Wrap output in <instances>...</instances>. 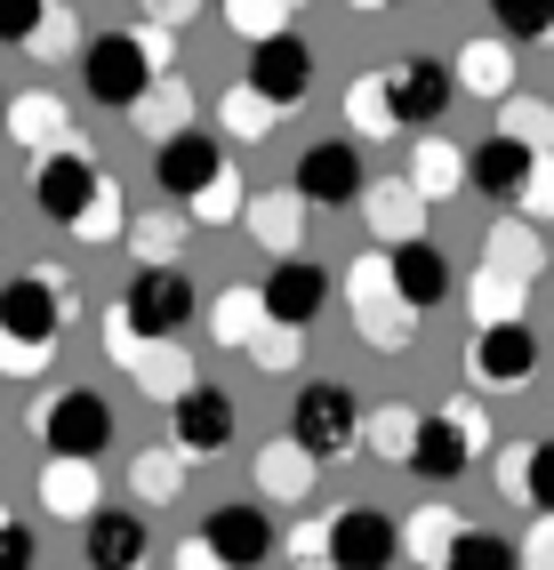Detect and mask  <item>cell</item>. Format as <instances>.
<instances>
[{
    "instance_id": "6da1fadb",
    "label": "cell",
    "mask_w": 554,
    "mask_h": 570,
    "mask_svg": "<svg viewBox=\"0 0 554 570\" xmlns=\"http://www.w3.org/2000/svg\"><path fill=\"white\" fill-rule=\"evenodd\" d=\"M169 57H177L169 24H113V32H97V41H81V89L97 105H113V112H137L169 81Z\"/></svg>"
},
{
    "instance_id": "7a4b0ae2",
    "label": "cell",
    "mask_w": 554,
    "mask_h": 570,
    "mask_svg": "<svg viewBox=\"0 0 554 570\" xmlns=\"http://www.w3.org/2000/svg\"><path fill=\"white\" fill-rule=\"evenodd\" d=\"M24 426H32V442H41V459L97 466L105 450H113V402H105L97 386H57V394H32Z\"/></svg>"
},
{
    "instance_id": "3957f363",
    "label": "cell",
    "mask_w": 554,
    "mask_h": 570,
    "mask_svg": "<svg viewBox=\"0 0 554 570\" xmlns=\"http://www.w3.org/2000/svg\"><path fill=\"white\" fill-rule=\"evenodd\" d=\"M338 289H346V322H354V337L369 354H410L418 346V314L402 306V289L386 274V249H362L338 274Z\"/></svg>"
},
{
    "instance_id": "277c9868",
    "label": "cell",
    "mask_w": 554,
    "mask_h": 570,
    "mask_svg": "<svg viewBox=\"0 0 554 570\" xmlns=\"http://www.w3.org/2000/svg\"><path fill=\"white\" fill-rule=\"evenodd\" d=\"M81 314V297H72V274L49 257L17 265L9 282H0V337H24V346H57L65 322Z\"/></svg>"
},
{
    "instance_id": "5b68a950",
    "label": "cell",
    "mask_w": 554,
    "mask_h": 570,
    "mask_svg": "<svg viewBox=\"0 0 554 570\" xmlns=\"http://www.w3.org/2000/svg\"><path fill=\"white\" fill-rule=\"evenodd\" d=\"M362 417H369V402L346 377H314V386H298V402H289V442H298L314 466H338V459L362 450Z\"/></svg>"
},
{
    "instance_id": "8992f818",
    "label": "cell",
    "mask_w": 554,
    "mask_h": 570,
    "mask_svg": "<svg viewBox=\"0 0 554 570\" xmlns=\"http://www.w3.org/2000/svg\"><path fill=\"white\" fill-rule=\"evenodd\" d=\"M483 450H491V410L474 402V394H458V402H442V410L418 417L410 474H418V482H458L474 459H483Z\"/></svg>"
},
{
    "instance_id": "52a82bcc",
    "label": "cell",
    "mask_w": 554,
    "mask_h": 570,
    "mask_svg": "<svg viewBox=\"0 0 554 570\" xmlns=\"http://www.w3.org/2000/svg\"><path fill=\"white\" fill-rule=\"evenodd\" d=\"M97 337H105V362H113V370L129 377V386H137L145 402H169V410H177L185 394L201 386V377H194V354H185V346H145V337H137L113 306H105Z\"/></svg>"
},
{
    "instance_id": "ba28073f",
    "label": "cell",
    "mask_w": 554,
    "mask_h": 570,
    "mask_svg": "<svg viewBox=\"0 0 554 570\" xmlns=\"http://www.w3.org/2000/svg\"><path fill=\"white\" fill-rule=\"evenodd\" d=\"M113 314L145 337V346H177L185 330H194L201 314V297H194V274L185 265H161V274H137L121 297H113Z\"/></svg>"
},
{
    "instance_id": "9c48e42d",
    "label": "cell",
    "mask_w": 554,
    "mask_h": 570,
    "mask_svg": "<svg viewBox=\"0 0 554 570\" xmlns=\"http://www.w3.org/2000/svg\"><path fill=\"white\" fill-rule=\"evenodd\" d=\"M289 194L306 209H354L369 194V169H362V145L354 137H314L298 154V177H289Z\"/></svg>"
},
{
    "instance_id": "30bf717a",
    "label": "cell",
    "mask_w": 554,
    "mask_h": 570,
    "mask_svg": "<svg viewBox=\"0 0 554 570\" xmlns=\"http://www.w3.org/2000/svg\"><path fill=\"white\" fill-rule=\"evenodd\" d=\"M329 530V570H394L402 562V514L386 507H338Z\"/></svg>"
},
{
    "instance_id": "8fae6325",
    "label": "cell",
    "mask_w": 554,
    "mask_h": 570,
    "mask_svg": "<svg viewBox=\"0 0 554 570\" xmlns=\"http://www.w3.org/2000/svg\"><path fill=\"white\" fill-rule=\"evenodd\" d=\"M226 177H234V161H226V145H217L209 129H185V137H169L161 154H154V185H161L177 209H194V202L217 194Z\"/></svg>"
},
{
    "instance_id": "7c38bea8",
    "label": "cell",
    "mask_w": 554,
    "mask_h": 570,
    "mask_svg": "<svg viewBox=\"0 0 554 570\" xmlns=\"http://www.w3.org/2000/svg\"><path fill=\"white\" fill-rule=\"evenodd\" d=\"M466 377H474V386H491V394H523L531 377H538V330H531V322L474 330V346H466Z\"/></svg>"
},
{
    "instance_id": "4fadbf2b",
    "label": "cell",
    "mask_w": 554,
    "mask_h": 570,
    "mask_svg": "<svg viewBox=\"0 0 554 570\" xmlns=\"http://www.w3.org/2000/svg\"><path fill=\"white\" fill-rule=\"evenodd\" d=\"M201 539H209V554L226 562V570H257V562H274V554H281L274 514H266V507H249V499L209 507V514H201Z\"/></svg>"
},
{
    "instance_id": "5bb4252c",
    "label": "cell",
    "mask_w": 554,
    "mask_h": 570,
    "mask_svg": "<svg viewBox=\"0 0 554 570\" xmlns=\"http://www.w3.org/2000/svg\"><path fill=\"white\" fill-rule=\"evenodd\" d=\"M97 194H105V169L89 161V145H72V154L32 161V209H41V217H57V225H81Z\"/></svg>"
},
{
    "instance_id": "9a60e30c",
    "label": "cell",
    "mask_w": 554,
    "mask_h": 570,
    "mask_svg": "<svg viewBox=\"0 0 554 570\" xmlns=\"http://www.w3.org/2000/svg\"><path fill=\"white\" fill-rule=\"evenodd\" d=\"M451 97H458V81H451V65H442V57H402V65H386L394 129H434Z\"/></svg>"
},
{
    "instance_id": "2e32d148",
    "label": "cell",
    "mask_w": 554,
    "mask_h": 570,
    "mask_svg": "<svg viewBox=\"0 0 554 570\" xmlns=\"http://www.w3.org/2000/svg\"><path fill=\"white\" fill-rule=\"evenodd\" d=\"M257 297H266V322L274 330H314L321 306L338 297V282H329L314 257H289V265H274V274L257 282Z\"/></svg>"
},
{
    "instance_id": "e0dca14e",
    "label": "cell",
    "mask_w": 554,
    "mask_h": 570,
    "mask_svg": "<svg viewBox=\"0 0 554 570\" xmlns=\"http://www.w3.org/2000/svg\"><path fill=\"white\" fill-rule=\"evenodd\" d=\"M234 434H241V410H234L226 386H194L169 410V442L185 459H217V450H234Z\"/></svg>"
},
{
    "instance_id": "ac0fdd59",
    "label": "cell",
    "mask_w": 554,
    "mask_h": 570,
    "mask_svg": "<svg viewBox=\"0 0 554 570\" xmlns=\"http://www.w3.org/2000/svg\"><path fill=\"white\" fill-rule=\"evenodd\" d=\"M241 81L266 97L274 112H289V105H306V97H314V49L298 41V32H281V41L249 49V72H241Z\"/></svg>"
},
{
    "instance_id": "d6986e66",
    "label": "cell",
    "mask_w": 554,
    "mask_h": 570,
    "mask_svg": "<svg viewBox=\"0 0 554 570\" xmlns=\"http://www.w3.org/2000/svg\"><path fill=\"white\" fill-rule=\"evenodd\" d=\"M241 225H249V242L266 249L274 265H289V257H306V234H314V209H306L298 194H289V185H274V194H249Z\"/></svg>"
},
{
    "instance_id": "ffe728a7",
    "label": "cell",
    "mask_w": 554,
    "mask_h": 570,
    "mask_svg": "<svg viewBox=\"0 0 554 570\" xmlns=\"http://www.w3.org/2000/svg\"><path fill=\"white\" fill-rule=\"evenodd\" d=\"M362 225H369V242H378V249H410V242H426V202H418V185H410V177H369Z\"/></svg>"
},
{
    "instance_id": "44dd1931",
    "label": "cell",
    "mask_w": 554,
    "mask_h": 570,
    "mask_svg": "<svg viewBox=\"0 0 554 570\" xmlns=\"http://www.w3.org/2000/svg\"><path fill=\"white\" fill-rule=\"evenodd\" d=\"M531 169H538V154H523V145H506L498 129L466 154V185L483 202H498V209H523V194H531Z\"/></svg>"
},
{
    "instance_id": "7402d4cb",
    "label": "cell",
    "mask_w": 554,
    "mask_h": 570,
    "mask_svg": "<svg viewBox=\"0 0 554 570\" xmlns=\"http://www.w3.org/2000/svg\"><path fill=\"white\" fill-rule=\"evenodd\" d=\"M9 137L24 145L32 161H49V154H72V112H65V97L57 89H24V97H9Z\"/></svg>"
},
{
    "instance_id": "603a6c76",
    "label": "cell",
    "mask_w": 554,
    "mask_h": 570,
    "mask_svg": "<svg viewBox=\"0 0 554 570\" xmlns=\"http://www.w3.org/2000/svg\"><path fill=\"white\" fill-rule=\"evenodd\" d=\"M386 274H394V289H402V306H410V314H434V306H451V289H458L451 257H442L434 242L386 249Z\"/></svg>"
},
{
    "instance_id": "cb8c5ba5",
    "label": "cell",
    "mask_w": 554,
    "mask_h": 570,
    "mask_svg": "<svg viewBox=\"0 0 554 570\" xmlns=\"http://www.w3.org/2000/svg\"><path fill=\"white\" fill-rule=\"evenodd\" d=\"M41 507L57 514V522H97L105 514V474L97 466H81V459H41Z\"/></svg>"
},
{
    "instance_id": "d4e9b609",
    "label": "cell",
    "mask_w": 554,
    "mask_h": 570,
    "mask_svg": "<svg viewBox=\"0 0 554 570\" xmlns=\"http://www.w3.org/2000/svg\"><path fill=\"white\" fill-rule=\"evenodd\" d=\"M89 530V570H145L154 562V530H145V514H121V507H105L97 522H81Z\"/></svg>"
},
{
    "instance_id": "484cf974",
    "label": "cell",
    "mask_w": 554,
    "mask_h": 570,
    "mask_svg": "<svg viewBox=\"0 0 554 570\" xmlns=\"http://www.w3.org/2000/svg\"><path fill=\"white\" fill-rule=\"evenodd\" d=\"M451 81H458V97L506 105V97H514V49L498 41V32H483V41H466V49L451 57Z\"/></svg>"
},
{
    "instance_id": "4316f807",
    "label": "cell",
    "mask_w": 554,
    "mask_h": 570,
    "mask_svg": "<svg viewBox=\"0 0 554 570\" xmlns=\"http://www.w3.org/2000/svg\"><path fill=\"white\" fill-rule=\"evenodd\" d=\"M466 539V514L451 499H434L418 514H402V562H418V570H451V547Z\"/></svg>"
},
{
    "instance_id": "83f0119b",
    "label": "cell",
    "mask_w": 554,
    "mask_h": 570,
    "mask_svg": "<svg viewBox=\"0 0 554 570\" xmlns=\"http://www.w3.org/2000/svg\"><path fill=\"white\" fill-rule=\"evenodd\" d=\"M483 265L531 289V274L546 265V242H538V225H531V217H498L491 234H483Z\"/></svg>"
},
{
    "instance_id": "f1b7e54d",
    "label": "cell",
    "mask_w": 554,
    "mask_h": 570,
    "mask_svg": "<svg viewBox=\"0 0 554 570\" xmlns=\"http://www.w3.org/2000/svg\"><path fill=\"white\" fill-rule=\"evenodd\" d=\"M410 185H418L426 209L451 202L458 185H466V145H451V137H418V145H410Z\"/></svg>"
},
{
    "instance_id": "f546056e",
    "label": "cell",
    "mask_w": 554,
    "mask_h": 570,
    "mask_svg": "<svg viewBox=\"0 0 554 570\" xmlns=\"http://www.w3.org/2000/svg\"><path fill=\"white\" fill-rule=\"evenodd\" d=\"M185 450L177 442H154V450H137L129 459V490H137V507H169V499H185Z\"/></svg>"
},
{
    "instance_id": "4dcf8cb0",
    "label": "cell",
    "mask_w": 554,
    "mask_h": 570,
    "mask_svg": "<svg viewBox=\"0 0 554 570\" xmlns=\"http://www.w3.org/2000/svg\"><path fill=\"white\" fill-rule=\"evenodd\" d=\"M314 482H321V466L289 434L257 450V490H266V499H314Z\"/></svg>"
},
{
    "instance_id": "1f68e13d",
    "label": "cell",
    "mask_w": 554,
    "mask_h": 570,
    "mask_svg": "<svg viewBox=\"0 0 554 570\" xmlns=\"http://www.w3.org/2000/svg\"><path fill=\"white\" fill-rule=\"evenodd\" d=\"M129 257L137 274H161V265H185V217L177 209H154V217H129Z\"/></svg>"
},
{
    "instance_id": "d6a6232c",
    "label": "cell",
    "mask_w": 554,
    "mask_h": 570,
    "mask_svg": "<svg viewBox=\"0 0 554 570\" xmlns=\"http://www.w3.org/2000/svg\"><path fill=\"white\" fill-rule=\"evenodd\" d=\"M418 402H378V410H369L362 417V450H369V459H402V466H410V450H418Z\"/></svg>"
},
{
    "instance_id": "836d02e7",
    "label": "cell",
    "mask_w": 554,
    "mask_h": 570,
    "mask_svg": "<svg viewBox=\"0 0 554 570\" xmlns=\"http://www.w3.org/2000/svg\"><path fill=\"white\" fill-rule=\"evenodd\" d=\"M209 330H217V346H234V354H249V346H257V330H266V297H257L249 282H234V289H217V306H209Z\"/></svg>"
},
{
    "instance_id": "e575fe53",
    "label": "cell",
    "mask_w": 554,
    "mask_h": 570,
    "mask_svg": "<svg viewBox=\"0 0 554 570\" xmlns=\"http://www.w3.org/2000/svg\"><path fill=\"white\" fill-rule=\"evenodd\" d=\"M498 137L546 161V154H554V105H546V97H523V89H514V97L498 105Z\"/></svg>"
},
{
    "instance_id": "d590c367",
    "label": "cell",
    "mask_w": 554,
    "mask_h": 570,
    "mask_svg": "<svg viewBox=\"0 0 554 570\" xmlns=\"http://www.w3.org/2000/svg\"><path fill=\"white\" fill-rule=\"evenodd\" d=\"M523 282H506V274H491V265H483V274H474L466 282V314H474V330H506V322H523Z\"/></svg>"
},
{
    "instance_id": "8d00e7d4",
    "label": "cell",
    "mask_w": 554,
    "mask_h": 570,
    "mask_svg": "<svg viewBox=\"0 0 554 570\" xmlns=\"http://www.w3.org/2000/svg\"><path fill=\"white\" fill-rule=\"evenodd\" d=\"M129 121H137L145 137H154V154H161L169 137H185V129H194V89H185V81H161L154 97H145V105L129 112Z\"/></svg>"
},
{
    "instance_id": "74e56055",
    "label": "cell",
    "mask_w": 554,
    "mask_h": 570,
    "mask_svg": "<svg viewBox=\"0 0 554 570\" xmlns=\"http://www.w3.org/2000/svg\"><path fill=\"white\" fill-rule=\"evenodd\" d=\"M289 17H298L289 0H226V9H217V24H226V32H241L249 49L281 41V32H289Z\"/></svg>"
},
{
    "instance_id": "f35d334b",
    "label": "cell",
    "mask_w": 554,
    "mask_h": 570,
    "mask_svg": "<svg viewBox=\"0 0 554 570\" xmlns=\"http://www.w3.org/2000/svg\"><path fill=\"white\" fill-rule=\"evenodd\" d=\"M491 24L506 49H538V41H554V0H498Z\"/></svg>"
},
{
    "instance_id": "ab89813d",
    "label": "cell",
    "mask_w": 554,
    "mask_h": 570,
    "mask_svg": "<svg viewBox=\"0 0 554 570\" xmlns=\"http://www.w3.org/2000/svg\"><path fill=\"white\" fill-rule=\"evenodd\" d=\"M346 129H354V137H386V129H394L386 72H354V89H346Z\"/></svg>"
},
{
    "instance_id": "60d3db41",
    "label": "cell",
    "mask_w": 554,
    "mask_h": 570,
    "mask_svg": "<svg viewBox=\"0 0 554 570\" xmlns=\"http://www.w3.org/2000/svg\"><path fill=\"white\" fill-rule=\"evenodd\" d=\"M217 121H226V137H241V145H257V137H266V129L281 121V112H274L266 97H257L249 81H234L226 97H217Z\"/></svg>"
},
{
    "instance_id": "b9f144b4",
    "label": "cell",
    "mask_w": 554,
    "mask_h": 570,
    "mask_svg": "<svg viewBox=\"0 0 554 570\" xmlns=\"http://www.w3.org/2000/svg\"><path fill=\"white\" fill-rule=\"evenodd\" d=\"M451 570H523V554H514V539H506V530L466 522V539L451 547Z\"/></svg>"
},
{
    "instance_id": "7bdbcfd3",
    "label": "cell",
    "mask_w": 554,
    "mask_h": 570,
    "mask_svg": "<svg viewBox=\"0 0 554 570\" xmlns=\"http://www.w3.org/2000/svg\"><path fill=\"white\" fill-rule=\"evenodd\" d=\"M65 234H72V242H121V234H129V202H121V185L105 177V194L89 202V217H81V225H65Z\"/></svg>"
},
{
    "instance_id": "ee69618b",
    "label": "cell",
    "mask_w": 554,
    "mask_h": 570,
    "mask_svg": "<svg viewBox=\"0 0 554 570\" xmlns=\"http://www.w3.org/2000/svg\"><path fill=\"white\" fill-rule=\"evenodd\" d=\"M241 209H249V185H241V177H226L217 194H201L194 209H185V225H209V234H226V225H241Z\"/></svg>"
},
{
    "instance_id": "f6af8a7d",
    "label": "cell",
    "mask_w": 554,
    "mask_h": 570,
    "mask_svg": "<svg viewBox=\"0 0 554 570\" xmlns=\"http://www.w3.org/2000/svg\"><path fill=\"white\" fill-rule=\"evenodd\" d=\"M41 24H49V0H0V41L9 49H32Z\"/></svg>"
},
{
    "instance_id": "bcb514c9",
    "label": "cell",
    "mask_w": 554,
    "mask_h": 570,
    "mask_svg": "<svg viewBox=\"0 0 554 570\" xmlns=\"http://www.w3.org/2000/svg\"><path fill=\"white\" fill-rule=\"evenodd\" d=\"M72 41H81V9H65V0H49V24H41V41H32L24 57H41V65H57Z\"/></svg>"
},
{
    "instance_id": "7dc6e473",
    "label": "cell",
    "mask_w": 554,
    "mask_h": 570,
    "mask_svg": "<svg viewBox=\"0 0 554 570\" xmlns=\"http://www.w3.org/2000/svg\"><path fill=\"white\" fill-rule=\"evenodd\" d=\"M281 562H289V570H329V530H321V522L281 530Z\"/></svg>"
},
{
    "instance_id": "c3c4849f",
    "label": "cell",
    "mask_w": 554,
    "mask_h": 570,
    "mask_svg": "<svg viewBox=\"0 0 554 570\" xmlns=\"http://www.w3.org/2000/svg\"><path fill=\"white\" fill-rule=\"evenodd\" d=\"M249 362L257 370H274V377H289V370H298V330H257V346H249Z\"/></svg>"
},
{
    "instance_id": "681fc988",
    "label": "cell",
    "mask_w": 554,
    "mask_h": 570,
    "mask_svg": "<svg viewBox=\"0 0 554 570\" xmlns=\"http://www.w3.org/2000/svg\"><path fill=\"white\" fill-rule=\"evenodd\" d=\"M523 507L554 514V434H546V442H531V482H523Z\"/></svg>"
},
{
    "instance_id": "f907efd6",
    "label": "cell",
    "mask_w": 554,
    "mask_h": 570,
    "mask_svg": "<svg viewBox=\"0 0 554 570\" xmlns=\"http://www.w3.org/2000/svg\"><path fill=\"white\" fill-rule=\"evenodd\" d=\"M57 362V346H24V337H0V377H17V386H24V377H41Z\"/></svg>"
},
{
    "instance_id": "816d5d0a",
    "label": "cell",
    "mask_w": 554,
    "mask_h": 570,
    "mask_svg": "<svg viewBox=\"0 0 554 570\" xmlns=\"http://www.w3.org/2000/svg\"><path fill=\"white\" fill-rule=\"evenodd\" d=\"M32 562H41V539L9 514V522H0V570H32Z\"/></svg>"
},
{
    "instance_id": "f5cc1de1",
    "label": "cell",
    "mask_w": 554,
    "mask_h": 570,
    "mask_svg": "<svg viewBox=\"0 0 554 570\" xmlns=\"http://www.w3.org/2000/svg\"><path fill=\"white\" fill-rule=\"evenodd\" d=\"M491 482L506 490L514 507H523V482H531V442H506V450H498V474H491Z\"/></svg>"
},
{
    "instance_id": "db71d44e",
    "label": "cell",
    "mask_w": 554,
    "mask_h": 570,
    "mask_svg": "<svg viewBox=\"0 0 554 570\" xmlns=\"http://www.w3.org/2000/svg\"><path fill=\"white\" fill-rule=\"evenodd\" d=\"M514 554H523V570H554V514H538L523 539H514Z\"/></svg>"
},
{
    "instance_id": "11a10c76",
    "label": "cell",
    "mask_w": 554,
    "mask_h": 570,
    "mask_svg": "<svg viewBox=\"0 0 554 570\" xmlns=\"http://www.w3.org/2000/svg\"><path fill=\"white\" fill-rule=\"evenodd\" d=\"M523 217H531V225H538V217H554V154H546V161L531 169V194H523Z\"/></svg>"
},
{
    "instance_id": "9f6ffc18",
    "label": "cell",
    "mask_w": 554,
    "mask_h": 570,
    "mask_svg": "<svg viewBox=\"0 0 554 570\" xmlns=\"http://www.w3.org/2000/svg\"><path fill=\"white\" fill-rule=\"evenodd\" d=\"M169 570H226V562H217V554H209V539L194 530V539H177V562H169Z\"/></svg>"
},
{
    "instance_id": "6f0895ef",
    "label": "cell",
    "mask_w": 554,
    "mask_h": 570,
    "mask_svg": "<svg viewBox=\"0 0 554 570\" xmlns=\"http://www.w3.org/2000/svg\"><path fill=\"white\" fill-rule=\"evenodd\" d=\"M0 129H9V89H0Z\"/></svg>"
},
{
    "instance_id": "680465c9",
    "label": "cell",
    "mask_w": 554,
    "mask_h": 570,
    "mask_svg": "<svg viewBox=\"0 0 554 570\" xmlns=\"http://www.w3.org/2000/svg\"><path fill=\"white\" fill-rule=\"evenodd\" d=\"M0 522H9V507H0Z\"/></svg>"
}]
</instances>
